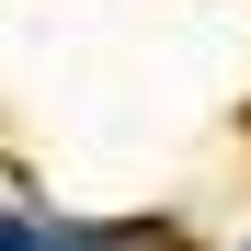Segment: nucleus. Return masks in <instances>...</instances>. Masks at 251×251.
<instances>
[{
  "label": "nucleus",
  "mask_w": 251,
  "mask_h": 251,
  "mask_svg": "<svg viewBox=\"0 0 251 251\" xmlns=\"http://www.w3.org/2000/svg\"><path fill=\"white\" fill-rule=\"evenodd\" d=\"M0 251H34V228H12V217H0Z\"/></svg>",
  "instance_id": "obj_1"
}]
</instances>
